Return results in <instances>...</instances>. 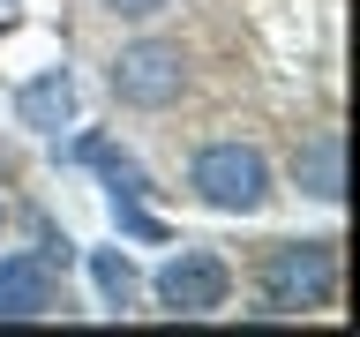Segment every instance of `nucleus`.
<instances>
[{
  "mask_svg": "<svg viewBox=\"0 0 360 337\" xmlns=\"http://www.w3.org/2000/svg\"><path fill=\"white\" fill-rule=\"evenodd\" d=\"M180 83H188V60H180V45L143 38V45H128V53L112 60V90H120L128 105H143V112L173 105V98H180Z\"/></svg>",
  "mask_w": 360,
  "mask_h": 337,
  "instance_id": "3",
  "label": "nucleus"
},
{
  "mask_svg": "<svg viewBox=\"0 0 360 337\" xmlns=\"http://www.w3.org/2000/svg\"><path fill=\"white\" fill-rule=\"evenodd\" d=\"M195 195L210 202V210H263L270 195V165L263 150H248V143H210V150L195 157Z\"/></svg>",
  "mask_w": 360,
  "mask_h": 337,
  "instance_id": "2",
  "label": "nucleus"
},
{
  "mask_svg": "<svg viewBox=\"0 0 360 337\" xmlns=\"http://www.w3.org/2000/svg\"><path fill=\"white\" fill-rule=\"evenodd\" d=\"M330 292H338V247L330 240H300V247H270L263 255V308L270 315L323 308Z\"/></svg>",
  "mask_w": 360,
  "mask_h": 337,
  "instance_id": "1",
  "label": "nucleus"
},
{
  "mask_svg": "<svg viewBox=\"0 0 360 337\" xmlns=\"http://www.w3.org/2000/svg\"><path fill=\"white\" fill-rule=\"evenodd\" d=\"M15 120L22 128H68V120H75V83H68L60 67H53V75H38V83H22L15 90Z\"/></svg>",
  "mask_w": 360,
  "mask_h": 337,
  "instance_id": "7",
  "label": "nucleus"
},
{
  "mask_svg": "<svg viewBox=\"0 0 360 337\" xmlns=\"http://www.w3.org/2000/svg\"><path fill=\"white\" fill-rule=\"evenodd\" d=\"M112 15H128V22H143V15H158V8H165V0H105Z\"/></svg>",
  "mask_w": 360,
  "mask_h": 337,
  "instance_id": "10",
  "label": "nucleus"
},
{
  "mask_svg": "<svg viewBox=\"0 0 360 337\" xmlns=\"http://www.w3.org/2000/svg\"><path fill=\"white\" fill-rule=\"evenodd\" d=\"M90 277H98V292H105L112 308H128V300H135V270H128V255H112V247H105V255H90Z\"/></svg>",
  "mask_w": 360,
  "mask_h": 337,
  "instance_id": "9",
  "label": "nucleus"
},
{
  "mask_svg": "<svg viewBox=\"0 0 360 337\" xmlns=\"http://www.w3.org/2000/svg\"><path fill=\"white\" fill-rule=\"evenodd\" d=\"M75 157H83V165H98V173L112 180V218H120V232H135V240H158V218L143 210V195H150L143 165H135V157H120L112 143H98V135H83V143H75Z\"/></svg>",
  "mask_w": 360,
  "mask_h": 337,
  "instance_id": "4",
  "label": "nucleus"
},
{
  "mask_svg": "<svg viewBox=\"0 0 360 337\" xmlns=\"http://www.w3.org/2000/svg\"><path fill=\"white\" fill-rule=\"evenodd\" d=\"M225 285H233V270H225L218 255H202V247H188V255H173V263L158 270V300H165L173 315L225 308Z\"/></svg>",
  "mask_w": 360,
  "mask_h": 337,
  "instance_id": "5",
  "label": "nucleus"
},
{
  "mask_svg": "<svg viewBox=\"0 0 360 337\" xmlns=\"http://www.w3.org/2000/svg\"><path fill=\"white\" fill-rule=\"evenodd\" d=\"M53 308V263L45 255H8L0 263V322H38Z\"/></svg>",
  "mask_w": 360,
  "mask_h": 337,
  "instance_id": "6",
  "label": "nucleus"
},
{
  "mask_svg": "<svg viewBox=\"0 0 360 337\" xmlns=\"http://www.w3.org/2000/svg\"><path fill=\"white\" fill-rule=\"evenodd\" d=\"M338 157H345V143H338V135H315V143H308V157H300L308 195H323V202L345 195V165H338Z\"/></svg>",
  "mask_w": 360,
  "mask_h": 337,
  "instance_id": "8",
  "label": "nucleus"
}]
</instances>
